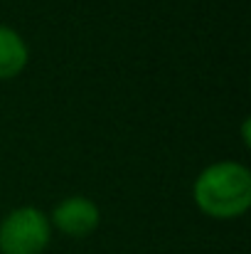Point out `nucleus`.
Masks as SVG:
<instances>
[{
    "instance_id": "obj_2",
    "label": "nucleus",
    "mask_w": 251,
    "mask_h": 254,
    "mask_svg": "<svg viewBox=\"0 0 251 254\" xmlns=\"http://www.w3.org/2000/svg\"><path fill=\"white\" fill-rule=\"evenodd\" d=\"M50 217L37 207H15L0 222V254H42L50 245Z\"/></svg>"
},
{
    "instance_id": "obj_4",
    "label": "nucleus",
    "mask_w": 251,
    "mask_h": 254,
    "mask_svg": "<svg viewBox=\"0 0 251 254\" xmlns=\"http://www.w3.org/2000/svg\"><path fill=\"white\" fill-rule=\"evenodd\" d=\"M30 60L27 42L20 32L7 25H0V79L17 77Z\"/></svg>"
},
{
    "instance_id": "obj_1",
    "label": "nucleus",
    "mask_w": 251,
    "mask_h": 254,
    "mask_svg": "<svg viewBox=\"0 0 251 254\" xmlns=\"http://www.w3.org/2000/svg\"><path fill=\"white\" fill-rule=\"evenodd\" d=\"M197 207L217 220L239 217L251 205V173L244 163L219 161L202 170L192 185Z\"/></svg>"
},
{
    "instance_id": "obj_3",
    "label": "nucleus",
    "mask_w": 251,
    "mask_h": 254,
    "mask_svg": "<svg viewBox=\"0 0 251 254\" xmlns=\"http://www.w3.org/2000/svg\"><path fill=\"white\" fill-rule=\"evenodd\" d=\"M99 222H101V212H99L96 202L84 195H69V197L59 200L50 217V225H54L59 232H64L69 237L91 235L99 227Z\"/></svg>"
},
{
    "instance_id": "obj_5",
    "label": "nucleus",
    "mask_w": 251,
    "mask_h": 254,
    "mask_svg": "<svg viewBox=\"0 0 251 254\" xmlns=\"http://www.w3.org/2000/svg\"><path fill=\"white\" fill-rule=\"evenodd\" d=\"M249 126H251V119L249 116H247V119H244V121H242V138H244V146H249Z\"/></svg>"
}]
</instances>
